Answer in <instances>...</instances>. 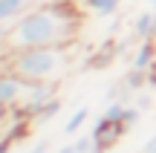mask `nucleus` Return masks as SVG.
Instances as JSON below:
<instances>
[{
    "mask_svg": "<svg viewBox=\"0 0 156 153\" xmlns=\"http://www.w3.org/2000/svg\"><path fill=\"white\" fill-rule=\"evenodd\" d=\"M127 133V127L122 124V121H110L107 116H101L98 121L93 124V142H95V153H104L110 150L113 144L119 142V139Z\"/></svg>",
    "mask_w": 156,
    "mask_h": 153,
    "instance_id": "3",
    "label": "nucleus"
},
{
    "mask_svg": "<svg viewBox=\"0 0 156 153\" xmlns=\"http://www.w3.org/2000/svg\"><path fill=\"white\" fill-rule=\"evenodd\" d=\"M139 116H142V110H139V107H130V104L124 107V116H122V121L127 124V130L136 124V121H139Z\"/></svg>",
    "mask_w": 156,
    "mask_h": 153,
    "instance_id": "12",
    "label": "nucleus"
},
{
    "mask_svg": "<svg viewBox=\"0 0 156 153\" xmlns=\"http://www.w3.org/2000/svg\"><path fill=\"white\" fill-rule=\"evenodd\" d=\"M26 81L20 78V75H15L9 69V72H0V107H9L15 110L17 104L23 101V96H26Z\"/></svg>",
    "mask_w": 156,
    "mask_h": 153,
    "instance_id": "4",
    "label": "nucleus"
},
{
    "mask_svg": "<svg viewBox=\"0 0 156 153\" xmlns=\"http://www.w3.org/2000/svg\"><path fill=\"white\" fill-rule=\"evenodd\" d=\"M58 153H75V144H64V148H58Z\"/></svg>",
    "mask_w": 156,
    "mask_h": 153,
    "instance_id": "18",
    "label": "nucleus"
},
{
    "mask_svg": "<svg viewBox=\"0 0 156 153\" xmlns=\"http://www.w3.org/2000/svg\"><path fill=\"white\" fill-rule=\"evenodd\" d=\"M78 32V12L73 3H44L38 9H29L20 15L9 29V46L12 52L35 49V46H69V40Z\"/></svg>",
    "mask_w": 156,
    "mask_h": 153,
    "instance_id": "1",
    "label": "nucleus"
},
{
    "mask_svg": "<svg viewBox=\"0 0 156 153\" xmlns=\"http://www.w3.org/2000/svg\"><path fill=\"white\" fill-rule=\"evenodd\" d=\"M29 0H0V23H12L20 15H26Z\"/></svg>",
    "mask_w": 156,
    "mask_h": 153,
    "instance_id": "6",
    "label": "nucleus"
},
{
    "mask_svg": "<svg viewBox=\"0 0 156 153\" xmlns=\"http://www.w3.org/2000/svg\"><path fill=\"white\" fill-rule=\"evenodd\" d=\"M147 3H151V6H156V0H147Z\"/></svg>",
    "mask_w": 156,
    "mask_h": 153,
    "instance_id": "19",
    "label": "nucleus"
},
{
    "mask_svg": "<svg viewBox=\"0 0 156 153\" xmlns=\"http://www.w3.org/2000/svg\"><path fill=\"white\" fill-rule=\"evenodd\" d=\"M87 116H90V110L87 107H78L73 116H69V121L67 124H64V133H67V136H73V133H78L84 127V121H87Z\"/></svg>",
    "mask_w": 156,
    "mask_h": 153,
    "instance_id": "9",
    "label": "nucleus"
},
{
    "mask_svg": "<svg viewBox=\"0 0 156 153\" xmlns=\"http://www.w3.org/2000/svg\"><path fill=\"white\" fill-rule=\"evenodd\" d=\"M153 17H156V6H153Z\"/></svg>",
    "mask_w": 156,
    "mask_h": 153,
    "instance_id": "20",
    "label": "nucleus"
},
{
    "mask_svg": "<svg viewBox=\"0 0 156 153\" xmlns=\"http://www.w3.org/2000/svg\"><path fill=\"white\" fill-rule=\"evenodd\" d=\"M73 144H75V153H95V142H93V133H87V136H78Z\"/></svg>",
    "mask_w": 156,
    "mask_h": 153,
    "instance_id": "11",
    "label": "nucleus"
},
{
    "mask_svg": "<svg viewBox=\"0 0 156 153\" xmlns=\"http://www.w3.org/2000/svg\"><path fill=\"white\" fill-rule=\"evenodd\" d=\"M84 6L95 17H113L119 12V6H122V0H84Z\"/></svg>",
    "mask_w": 156,
    "mask_h": 153,
    "instance_id": "8",
    "label": "nucleus"
},
{
    "mask_svg": "<svg viewBox=\"0 0 156 153\" xmlns=\"http://www.w3.org/2000/svg\"><path fill=\"white\" fill-rule=\"evenodd\" d=\"M69 64L67 46H35V49H20L12 55L9 69L20 75L26 84H38V81H55L64 75Z\"/></svg>",
    "mask_w": 156,
    "mask_h": 153,
    "instance_id": "2",
    "label": "nucleus"
},
{
    "mask_svg": "<svg viewBox=\"0 0 156 153\" xmlns=\"http://www.w3.org/2000/svg\"><path fill=\"white\" fill-rule=\"evenodd\" d=\"M12 144H15V142H12V139L3 133V136H0V153H9V150H12Z\"/></svg>",
    "mask_w": 156,
    "mask_h": 153,
    "instance_id": "13",
    "label": "nucleus"
},
{
    "mask_svg": "<svg viewBox=\"0 0 156 153\" xmlns=\"http://www.w3.org/2000/svg\"><path fill=\"white\" fill-rule=\"evenodd\" d=\"M142 153H156V133H153V136H151V139L145 142V148H142Z\"/></svg>",
    "mask_w": 156,
    "mask_h": 153,
    "instance_id": "15",
    "label": "nucleus"
},
{
    "mask_svg": "<svg viewBox=\"0 0 156 153\" xmlns=\"http://www.w3.org/2000/svg\"><path fill=\"white\" fill-rule=\"evenodd\" d=\"M153 61H156V43L153 40H142L136 55H133V67L136 69H151Z\"/></svg>",
    "mask_w": 156,
    "mask_h": 153,
    "instance_id": "7",
    "label": "nucleus"
},
{
    "mask_svg": "<svg viewBox=\"0 0 156 153\" xmlns=\"http://www.w3.org/2000/svg\"><path fill=\"white\" fill-rule=\"evenodd\" d=\"M46 148H49V142H38V144H35V148L29 150V153H46Z\"/></svg>",
    "mask_w": 156,
    "mask_h": 153,
    "instance_id": "17",
    "label": "nucleus"
},
{
    "mask_svg": "<svg viewBox=\"0 0 156 153\" xmlns=\"http://www.w3.org/2000/svg\"><path fill=\"white\" fill-rule=\"evenodd\" d=\"M133 35L139 40H156V17H153V9L151 12H142L133 23Z\"/></svg>",
    "mask_w": 156,
    "mask_h": 153,
    "instance_id": "5",
    "label": "nucleus"
},
{
    "mask_svg": "<svg viewBox=\"0 0 156 153\" xmlns=\"http://www.w3.org/2000/svg\"><path fill=\"white\" fill-rule=\"evenodd\" d=\"M58 113H61V98H52V101H46L44 107H41V113L35 116V121H38V124H46V121L55 119Z\"/></svg>",
    "mask_w": 156,
    "mask_h": 153,
    "instance_id": "10",
    "label": "nucleus"
},
{
    "mask_svg": "<svg viewBox=\"0 0 156 153\" xmlns=\"http://www.w3.org/2000/svg\"><path fill=\"white\" fill-rule=\"evenodd\" d=\"M151 96H139V98H136V107H139V110H147V107H151Z\"/></svg>",
    "mask_w": 156,
    "mask_h": 153,
    "instance_id": "16",
    "label": "nucleus"
},
{
    "mask_svg": "<svg viewBox=\"0 0 156 153\" xmlns=\"http://www.w3.org/2000/svg\"><path fill=\"white\" fill-rule=\"evenodd\" d=\"M9 23H0V46H6V40H9Z\"/></svg>",
    "mask_w": 156,
    "mask_h": 153,
    "instance_id": "14",
    "label": "nucleus"
}]
</instances>
